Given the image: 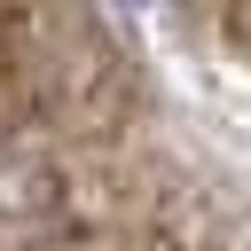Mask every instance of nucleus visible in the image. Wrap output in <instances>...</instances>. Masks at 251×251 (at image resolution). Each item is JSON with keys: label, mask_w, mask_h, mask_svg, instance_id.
<instances>
[{"label": "nucleus", "mask_w": 251, "mask_h": 251, "mask_svg": "<svg viewBox=\"0 0 251 251\" xmlns=\"http://www.w3.org/2000/svg\"><path fill=\"white\" fill-rule=\"evenodd\" d=\"M133 8H149V0H133Z\"/></svg>", "instance_id": "obj_1"}]
</instances>
